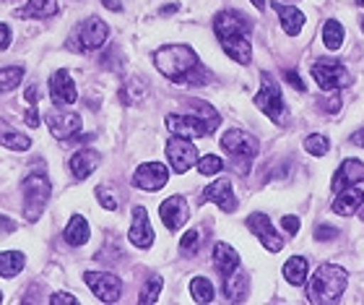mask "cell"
<instances>
[{
	"label": "cell",
	"instance_id": "obj_1",
	"mask_svg": "<svg viewBox=\"0 0 364 305\" xmlns=\"http://www.w3.org/2000/svg\"><path fill=\"white\" fill-rule=\"evenodd\" d=\"M154 66L161 76L172 84L203 86L211 81V73L205 68L198 53L190 45H164L154 53Z\"/></svg>",
	"mask_w": 364,
	"mask_h": 305
},
{
	"label": "cell",
	"instance_id": "obj_24",
	"mask_svg": "<svg viewBox=\"0 0 364 305\" xmlns=\"http://www.w3.org/2000/svg\"><path fill=\"white\" fill-rule=\"evenodd\" d=\"M58 11H60L58 0H29L26 6L16 11V16L18 19H50V16H58Z\"/></svg>",
	"mask_w": 364,
	"mask_h": 305
},
{
	"label": "cell",
	"instance_id": "obj_44",
	"mask_svg": "<svg viewBox=\"0 0 364 305\" xmlns=\"http://www.w3.org/2000/svg\"><path fill=\"white\" fill-rule=\"evenodd\" d=\"M16 229H18V224H16L11 217H3V214H0V237L11 235V232H16Z\"/></svg>",
	"mask_w": 364,
	"mask_h": 305
},
{
	"label": "cell",
	"instance_id": "obj_42",
	"mask_svg": "<svg viewBox=\"0 0 364 305\" xmlns=\"http://www.w3.org/2000/svg\"><path fill=\"white\" fill-rule=\"evenodd\" d=\"M63 303L76 305L78 298L76 295H70V292H53V295H50V305H63Z\"/></svg>",
	"mask_w": 364,
	"mask_h": 305
},
{
	"label": "cell",
	"instance_id": "obj_18",
	"mask_svg": "<svg viewBox=\"0 0 364 305\" xmlns=\"http://www.w3.org/2000/svg\"><path fill=\"white\" fill-rule=\"evenodd\" d=\"M203 199L211 201V204H216L221 212H227V214L237 212V206H240L235 191H232V183H229V180H224V177H219V180H213V183L205 185Z\"/></svg>",
	"mask_w": 364,
	"mask_h": 305
},
{
	"label": "cell",
	"instance_id": "obj_7",
	"mask_svg": "<svg viewBox=\"0 0 364 305\" xmlns=\"http://www.w3.org/2000/svg\"><path fill=\"white\" fill-rule=\"evenodd\" d=\"M53 185L47 180V175L42 172H29L21 180V196H23V219L37 222L45 212L47 201H50Z\"/></svg>",
	"mask_w": 364,
	"mask_h": 305
},
{
	"label": "cell",
	"instance_id": "obj_34",
	"mask_svg": "<svg viewBox=\"0 0 364 305\" xmlns=\"http://www.w3.org/2000/svg\"><path fill=\"white\" fill-rule=\"evenodd\" d=\"M196 167L200 175H219L221 170L227 167V162H221V157H216V154H205V157H198Z\"/></svg>",
	"mask_w": 364,
	"mask_h": 305
},
{
	"label": "cell",
	"instance_id": "obj_43",
	"mask_svg": "<svg viewBox=\"0 0 364 305\" xmlns=\"http://www.w3.org/2000/svg\"><path fill=\"white\" fill-rule=\"evenodd\" d=\"M11 42H14V31H11V26H8V24L0 21V53H3V50H8V47H11Z\"/></svg>",
	"mask_w": 364,
	"mask_h": 305
},
{
	"label": "cell",
	"instance_id": "obj_25",
	"mask_svg": "<svg viewBox=\"0 0 364 305\" xmlns=\"http://www.w3.org/2000/svg\"><path fill=\"white\" fill-rule=\"evenodd\" d=\"M0 146H6L11 152H29L31 138L23 136L21 130H16L8 120H0Z\"/></svg>",
	"mask_w": 364,
	"mask_h": 305
},
{
	"label": "cell",
	"instance_id": "obj_3",
	"mask_svg": "<svg viewBox=\"0 0 364 305\" xmlns=\"http://www.w3.org/2000/svg\"><path fill=\"white\" fill-rule=\"evenodd\" d=\"M219 113L203 100H185V113L167 115V130L175 136L205 138L219 128Z\"/></svg>",
	"mask_w": 364,
	"mask_h": 305
},
{
	"label": "cell",
	"instance_id": "obj_29",
	"mask_svg": "<svg viewBox=\"0 0 364 305\" xmlns=\"http://www.w3.org/2000/svg\"><path fill=\"white\" fill-rule=\"evenodd\" d=\"M250 279H247V274H245L242 269L237 272V274H232L224 282V295H227V300H235V303H240V300L247 298V292H250Z\"/></svg>",
	"mask_w": 364,
	"mask_h": 305
},
{
	"label": "cell",
	"instance_id": "obj_49",
	"mask_svg": "<svg viewBox=\"0 0 364 305\" xmlns=\"http://www.w3.org/2000/svg\"><path fill=\"white\" fill-rule=\"evenodd\" d=\"M177 11H180V6H177V3H172V6H164V8H161L159 14L167 16V14H177Z\"/></svg>",
	"mask_w": 364,
	"mask_h": 305
},
{
	"label": "cell",
	"instance_id": "obj_21",
	"mask_svg": "<svg viewBox=\"0 0 364 305\" xmlns=\"http://www.w3.org/2000/svg\"><path fill=\"white\" fill-rule=\"evenodd\" d=\"M99 165H102V154H99L97 149H78L68 162V167L76 180H86Z\"/></svg>",
	"mask_w": 364,
	"mask_h": 305
},
{
	"label": "cell",
	"instance_id": "obj_28",
	"mask_svg": "<svg viewBox=\"0 0 364 305\" xmlns=\"http://www.w3.org/2000/svg\"><path fill=\"white\" fill-rule=\"evenodd\" d=\"M26 267V256L21 251H0V276L3 279H14Z\"/></svg>",
	"mask_w": 364,
	"mask_h": 305
},
{
	"label": "cell",
	"instance_id": "obj_15",
	"mask_svg": "<svg viewBox=\"0 0 364 305\" xmlns=\"http://www.w3.org/2000/svg\"><path fill=\"white\" fill-rule=\"evenodd\" d=\"M154 227L151 222H149V212H146L144 206H133V224L128 229V240L130 245H136V248H151L154 245Z\"/></svg>",
	"mask_w": 364,
	"mask_h": 305
},
{
	"label": "cell",
	"instance_id": "obj_50",
	"mask_svg": "<svg viewBox=\"0 0 364 305\" xmlns=\"http://www.w3.org/2000/svg\"><path fill=\"white\" fill-rule=\"evenodd\" d=\"M250 3L258 8V11H266V0H250Z\"/></svg>",
	"mask_w": 364,
	"mask_h": 305
},
{
	"label": "cell",
	"instance_id": "obj_17",
	"mask_svg": "<svg viewBox=\"0 0 364 305\" xmlns=\"http://www.w3.org/2000/svg\"><path fill=\"white\" fill-rule=\"evenodd\" d=\"M50 100L58 107H68L73 102H78L76 84H73L68 71H55L53 73V78H50Z\"/></svg>",
	"mask_w": 364,
	"mask_h": 305
},
{
	"label": "cell",
	"instance_id": "obj_6",
	"mask_svg": "<svg viewBox=\"0 0 364 305\" xmlns=\"http://www.w3.org/2000/svg\"><path fill=\"white\" fill-rule=\"evenodd\" d=\"M107 37H109V26H107L105 19H99V16H86L84 21H78L73 26V31L68 34L65 39V50L70 53H94L99 47H105Z\"/></svg>",
	"mask_w": 364,
	"mask_h": 305
},
{
	"label": "cell",
	"instance_id": "obj_51",
	"mask_svg": "<svg viewBox=\"0 0 364 305\" xmlns=\"http://www.w3.org/2000/svg\"><path fill=\"white\" fill-rule=\"evenodd\" d=\"M359 24H362V31H364V16H362V19H359Z\"/></svg>",
	"mask_w": 364,
	"mask_h": 305
},
{
	"label": "cell",
	"instance_id": "obj_37",
	"mask_svg": "<svg viewBox=\"0 0 364 305\" xmlns=\"http://www.w3.org/2000/svg\"><path fill=\"white\" fill-rule=\"evenodd\" d=\"M341 97H338V92H328L326 97H320L318 100V107L323 110V113H328V115H336L338 110H341Z\"/></svg>",
	"mask_w": 364,
	"mask_h": 305
},
{
	"label": "cell",
	"instance_id": "obj_10",
	"mask_svg": "<svg viewBox=\"0 0 364 305\" xmlns=\"http://www.w3.org/2000/svg\"><path fill=\"white\" fill-rule=\"evenodd\" d=\"M164 152H167L169 167H172V172H177V175H185L190 167H196L198 149H196V144H193V138L175 136V133H172V138H169L167 146H164Z\"/></svg>",
	"mask_w": 364,
	"mask_h": 305
},
{
	"label": "cell",
	"instance_id": "obj_45",
	"mask_svg": "<svg viewBox=\"0 0 364 305\" xmlns=\"http://www.w3.org/2000/svg\"><path fill=\"white\" fill-rule=\"evenodd\" d=\"M23 120H26V125H29V128H37V125H39V115H37V110L31 107L29 113L23 115Z\"/></svg>",
	"mask_w": 364,
	"mask_h": 305
},
{
	"label": "cell",
	"instance_id": "obj_12",
	"mask_svg": "<svg viewBox=\"0 0 364 305\" xmlns=\"http://www.w3.org/2000/svg\"><path fill=\"white\" fill-rule=\"evenodd\" d=\"M47 128H50V133H53L58 141H65V144H70V141L81 133V128H84V120H81V115L63 113L60 107H55V110H50V113H47Z\"/></svg>",
	"mask_w": 364,
	"mask_h": 305
},
{
	"label": "cell",
	"instance_id": "obj_13",
	"mask_svg": "<svg viewBox=\"0 0 364 305\" xmlns=\"http://www.w3.org/2000/svg\"><path fill=\"white\" fill-rule=\"evenodd\" d=\"M169 183V170L164 162H144L138 165V170L133 172V185L141 191H161Z\"/></svg>",
	"mask_w": 364,
	"mask_h": 305
},
{
	"label": "cell",
	"instance_id": "obj_16",
	"mask_svg": "<svg viewBox=\"0 0 364 305\" xmlns=\"http://www.w3.org/2000/svg\"><path fill=\"white\" fill-rule=\"evenodd\" d=\"M159 217H161V222H164V227H167L169 232H177V229H180L190 217L188 201L182 199V196H169L167 201H161L159 204Z\"/></svg>",
	"mask_w": 364,
	"mask_h": 305
},
{
	"label": "cell",
	"instance_id": "obj_19",
	"mask_svg": "<svg viewBox=\"0 0 364 305\" xmlns=\"http://www.w3.org/2000/svg\"><path fill=\"white\" fill-rule=\"evenodd\" d=\"M213 267L219 272L221 282H227L229 276L240 272V253L232 248L229 243H216L213 245Z\"/></svg>",
	"mask_w": 364,
	"mask_h": 305
},
{
	"label": "cell",
	"instance_id": "obj_9",
	"mask_svg": "<svg viewBox=\"0 0 364 305\" xmlns=\"http://www.w3.org/2000/svg\"><path fill=\"white\" fill-rule=\"evenodd\" d=\"M255 107H258L260 113L271 118L273 123H284V113H287V105H284V94H281V86L279 81L263 71L260 73V92L255 94Z\"/></svg>",
	"mask_w": 364,
	"mask_h": 305
},
{
	"label": "cell",
	"instance_id": "obj_38",
	"mask_svg": "<svg viewBox=\"0 0 364 305\" xmlns=\"http://www.w3.org/2000/svg\"><path fill=\"white\" fill-rule=\"evenodd\" d=\"M312 237H315L318 243H328V240L338 237V229H336L333 224H318V227H315V232H312Z\"/></svg>",
	"mask_w": 364,
	"mask_h": 305
},
{
	"label": "cell",
	"instance_id": "obj_41",
	"mask_svg": "<svg viewBox=\"0 0 364 305\" xmlns=\"http://www.w3.org/2000/svg\"><path fill=\"white\" fill-rule=\"evenodd\" d=\"M284 78H287V84L289 86H294L296 92H307V86H304V81L302 78H299V73H296V71H284Z\"/></svg>",
	"mask_w": 364,
	"mask_h": 305
},
{
	"label": "cell",
	"instance_id": "obj_52",
	"mask_svg": "<svg viewBox=\"0 0 364 305\" xmlns=\"http://www.w3.org/2000/svg\"><path fill=\"white\" fill-rule=\"evenodd\" d=\"M357 6H362V8H364V0H357Z\"/></svg>",
	"mask_w": 364,
	"mask_h": 305
},
{
	"label": "cell",
	"instance_id": "obj_14",
	"mask_svg": "<svg viewBox=\"0 0 364 305\" xmlns=\"http://www.w3.org/2000/svg\"><path fill=\"white\" fill-rule=\"evenodd\" d=\"M245 224H247V229H250L252 235L258 237L260 245H263L266 251L279 253L281 248H284V237L276 232V227L271 224V217H268V214H263V212L250 214V217L245 219Z\"/></svg>",
	"mask_w": 364,
	"mask_h": 305
},
{
	"label": "cell",
	"instance_id": "obj_22",
	"mask_svg": "<svg viewBox=\"0 0 364 305\" xmlns=\"http://www.w3.org/2000/svg\"><path fill=\"white\" fill-rule=\"evenodd\" d=\"M364 180V162L354 160V157H349V160L341 162V167H338V172L333 175V191H343V188H351V185H357Z\"/></svg>",
	"mask_w": 364,
	"mask_h": 305
},
{
	"label": "cell",
	"instance_id": "obj_11",
	"mask_svg": "<svg viewBox=\"0 0 364 305\" xmlns=\"http://www.w3.org/2000/svg\"><path fill=\"white\" fill-rule=\"evenodd\" d=\"M84 282L102 303H117L122 295V279L109 272H84Z\"/></svg>",
	"mask_w": 364,
	"mask_h": 305
},
{
	"label": "cell",
	"instance_id": "obj_53",
	"mask_svg": "<svg viewBox=\"0 0 364 305\" xmlns=\"http://www.w3.org/2000/svg\"><path fill=\"white\" fill-rule=\"evenodd\" d=\"M362 209H364V206H362ZM362 219H364V212H362Z\"/></svg>",
	"mask_w": 364,
	"mask_h": 305
},
{
	"label": "cell",
	"instance_id": "obj_32",
	"mask_svg": "<svg viewBox=\"0 0 364 305\" xmlns=\"http://www.w3.org/2000/svg\"><path fill=\"white\" fill-rule=\"evenodd\" d=\"M23 78V66H6L0 68V94L14 92L16 86H21Z\"/></svg>",
	"mask_w": 364,
	"mask_h": 305
},
{
	"label": "cell",
	"instance_id": "obj_31",
	"mask_svg": "<svg viewBox=\"0 0 364 305\" xmlns=\"http://www.w3.org/2000/svg\"><path fill=\"white\" fill-rule=\"evenodd\" d=\"M190 295H193V300L200 305L211 303L213 300V284L208 276H193V282H190Z\"/></svg>",
	"mask_w": 364,
	"mask_h": 305
},
{
	"label": "cell",
	"instance_id": "obj_2",
	"mask_svg": "<svg viewBox=\"0 0 364 305\" xmlns=\"http://www.w3.org/2000/svg\"><path fill=\"white\" fill-rule=\"evenodd\" d=\"M252 24L240 11H219L213 16V34L219 39L221 50L240 66H247L252 61Z\"/></svg>",
	"mask_w": 364,
	"mask_h": 305
},
{
	"label": "cell",
	"instance_id": "obj_5",
	"mask_svg": "<svg viewBox=\"0 0 364 305\" xmlns=\"http://www.w3.org/2000/svg\"><path fill=\"white\" fill-rule=\"evenodd\" d=\"M221 149L229 157V167L240 172V175H247L252 167L255 157L260 154V141L252 133L242 128H229L221 133Z\"/></svg>",
	"mask_w": 364,
	"mask_h": 305
},
{
	"label": "cell",
	"instance_id": "obj_35",
	"mask_svg": "<svg viewBox=\"0 0 364 305\" xmlns=\"http://www.w3.org/2000/svg\"><path fill=\"white\" fill-rule=\"evenodd\" d=\"M198 248H200V229H188L185 235H182L180 240V253L182 256H188V259H193L198 253Z\"/></svg>",
	"mask_w": 364,
	"mask_h": 305
},
{
	"label": "cell",
	"instance_id": "obj_54",
	"mask_svg": "<svg viewBox=\"0 0 364 305\" xmlns=\"http://www.w3.org/2000/svg\"><path fill=\"white\" fill-rule=\"evenodd\" d=\"M0 300H3V292H0Z\"/></svg>",
	"mask_w": 364,
	"mask_h": 305
},
{
	"label": "cell",
	"instance_id": "obj_8",
	"mask_svg": "<svg viewBox=\"0 0 364 305\" xmlns=\"http://www.w3.org/2000/svg\"><path fill=\"white\" fill-rule=\"evenodd\" d=\"M310 71H312V78H315V84L323 89V92H341L346 86H351V73L346 71L341 61H336V58H315L310 63Z\"/></svg>",
	"mask_w": 364,
	"mask_h": 305
},
{
	"label": "cell",
	"instance_id": "obj_47",
	"mask_svg": "<svg viewBox=\"0 0 364 305\" xmlns=\"http://www.w3.org/2000/svg\"><path fill=\"white\" fill-rule=\"evenodd\" d=\"M37 97H39V89L37 86H29V89H26V102H29L31 107H37Z\"/></svg>",
	"mask_w": 364,
	"mask_h": 305
},
{
	"label": "cell",
	"instance_id": "obj_39",
	"mask_svg": "<svg viewBox=\"0 0 364 305\" xmlns=\"http://www.w3.org/2000/svg\"><path fill=\"white\" fill-rule=\"evenodd\" d=\"M97 199L102 201V206H105V209H109V212H114V209H117V199L107 191L105 185H99V188H97Z\"/></svg>",
	"mask_w": 364,
	"mask_h": 305
},
{
	"label": "cell",
	"instance_id": "obj_36",
	"mask_svg": "<svg viewBox=\"0 0 364 305\" xmlns=\"http://www.w3.org/2000/svg\"><path fill=\"white\" fill-rule=\"evenodd\" d=\"M161 276H151L149 282L144 284V290H141V295H138V303H146V305H151V303H156L159 300V295H161Z\"/></svg>",
	"mask_w": 364,
	"mask_h": 305
},
{
	"label": "cell",
	"instance_id": "obj_46",
	"mask_svg": "<svg viewBox=\"0 0 364 305\" xmlns=\"http://www.w3.org/2000/svg\"><path fill=\"white\" fill-rule=\"evenodd\" d=\"M105 8H109V11H114V14H120L122 11V0H99Z\"/></svg>",
	"mask_w": 364,
	"mask_h": 305
},
{
	"label": "cell",
	"instance_id": "obj_26",
	"mask_svg": "<svg viewBox=\"0 0 364 305\" xmlns=\"http://www.w3.org/2000/svg\"><path fill=\"white\" fill-rule=\"evenodd\" d=\"M89 222L81 217V214H73L68 222V227H65V232H63V240L70 245V248H78V245H86L89 243Z\"/></svg>",
	"mask_w": 364,
	"mask_h": 305
},
{
	"label": "cell",
	"instance_id": "obj_48",
	"mask_svg": "<svg viewBox=\"0 0 364 305\" xmlns=\"http://www.w3.org/2000/svg\"><path fill=\"white\" fill-rule=\"evenodd\" d=\"M351 144L362 146V149H364V128H359V130H354V133H351Z\"/></svg>",
	"mask_w": 364,
	"mask_h": 305
},
{
	"label": "cell",
	"instance_id": "obj_30",
	"mask_svg": "<svg viewBox=\"0 0 364 305\" xmlns=\"http://www.w3.org/2000/svg\"><path fill=\"white\" fill-rule=\"evenodd\" d=\"M343 37H346V31H343L338 19H328V21L323 24V45H326L328 50H333V53L336 50H341Z\"/></svg>",
	"mask_w": 364,
	"mask_h": 305
},
{
	"label": "cell",
	"instance_id": "obj_20",
	"mask_svg": "<svg viewBox=\"0 0 364 305\" xmlns=\"http://www.w3.org/2000/svg\"><path fill=\"white\" fill-rule=\"evenodd\" d=\"M271 8L279 14V21H281V29L287 37H299V31L304 26V14L299 8L294 6H284L279 0H271Z\"/></svg>",
	"mask_w": 364,
	"mask_h": 305
},
{
	"label": "cell",
	"instance_id": "obj_27",
	"mask_svg": "<svg viewBox=\"0 0 364 305\" xmlns=\"http://www.w3.org/2000/svg\"><path fill=\"white\" fill-rule=\"evenodd\" d=\"M284 279H287L291 287H302L304 282H307V276H310V264H307V259L304 256H291V259H287V264H284Z\"/></svg>",
	"mask_w": 364,
	"mask_h": 305
},
{
	"label": "cell",
	"instance_id": "obj_23",
	"mask_svg": "<svg viewBox=\"0 0 364 305\" xmlns=\"http://www.w3.org/2000/svg\"><path fill=\"white\" fill-rule=\"evenodd\" d=\"M362 206H364V193L359 191L357 185L343 188V191L336 193L333 212L338 214V217H354V214L362 212Z\"/></svg>",
	"mask_w": 364,
	"mask_h": 305
},
{
	"label": "cell",
	"instance_id": "obj_33",
	"mask_svg": "<svg viewBox=\"0 0 364 305\" xmlns=\"http://www.w3.org/2000/svg\"><path fill=\"white\" fill-rule=\"evenodd\" d=\"M304 152L312 154V157H326L331 152V141L323 133H310V136L304 138Z\"/></svg>",
	"mask_w": 364,
	"mask_h": 305
},
{
	"label": "cell",
	"instance_id": "obj_55",
	"mask_svg": "<svg viewBox=\"0 0 364 305\" xmlns=\"http://www.w3.org/2000/svg\"><path fill=\"white\" fill-rule=\"evenodd\" d=\"M0 3H6V0H0Z\"/></svg>",
	"mask_w": 364,
	"mask_h": 305
},
{
	"label": "cell",
	"instance_id": "obj_40",
	"mask_svg": "<svg viewBox=\"0 0 364 305\" xmlns=\"http://www.w3.org/2000/svg\"><path fill=\"white\" fill-rule=\"evenodd\" d=\"M281 227H284V232H287V235L294 237L296 232H299V217H291V214H287V217L281 219Z\"/></svg>",
	"mask_w": 364,
	"mask_h": 305
},
{
	"label": "cell",
	"instance_id": "obj_4",
	"mask_svg": "<svg viewBox=\"0 0 364 305\" xmlns=\"http://www.w3.org/2000/svg\"><path fill=\"white\" fill-rule=\"evenodd\" d=\"M307 300L315 305L338 303L349 284V272L336 264H323L312 272V279H307Z\"/></svg>",
	"mask_w": 364,
	"mask_h": 305
}]
</instances>
